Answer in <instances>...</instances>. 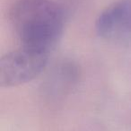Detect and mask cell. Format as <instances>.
Here are the masks:
<instances>
[{"mask_svg":"<svg viewBox=\"0 0 131 131\" xmlns=\"http://www.w3.org/2000/svg\"><path fill=\"white\" fill-rule=\"evenodd\" d=\"M10 21L21 48L49 55L65 28L63 10L51 0H18Z\"/></svg>","mask_w":131,"mask_h":131,"instance_id":"1","label":"cell"},{"mask_svg":"<svg viewBox=\"0 0 131 131\" xmlns=\"http://www.w3.org/2000/svg\"><path fill=\"white\" fill-rule=\"evenodd\" d=\"M49 54L19 48L0 59V84L14 87L36 78L47 66Z\"/></svg>","mask_w":131,"mask_h":131,"instance_id":"2","label":"cell"},{"mask_svg":"<svg viewBox=\"0 0 131 131\" xmlns=\"http://www.w3.org/2000/svg\"><path fill=\"white\" fill-rule=\"evenodd\" d=\"M96 31L108 41L130 43L131 0H118L108 6L97 19Z\"/></svg>","mask_w":131,"mask_h":131,"instance_id":"3","label":"cell"}]
</instances>
